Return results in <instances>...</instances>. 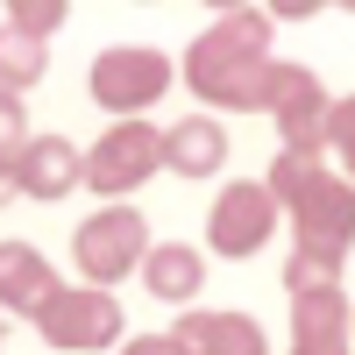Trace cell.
Returning a JSON list of instances; mask_svg holds the SVG:
<instances>
[{"instance_id":"obj_6","label":"cell","mask_w":355,"mask_h":355,"mask_svg":"<svg viewBox=\"0 0 355 355\" xmlns=\"http://www.w3.org/2000/svg\"><path fill=\"white\" fill-rule=\"evenodd\" d=\"M121 299L114 291H93V284H64L57 299L36 313V334L50 348H71V355H93V348H114L121 341Z\"/></svg>"},{"instance_id":"obj_21","label":"cell","mask_w":355,"mask_h":355,"mask_svg":"<svg viewBox=\"0 0 355 355\" xmlns=\"http://www.w3.org/2000/svg\"><path fill=\"white\" fill-rule=\"evenodd\" d=\"M21 199V157H0V206Z\"/></svg>"},{"instance_id":"obj_1","label":"cell","mask_w":355,"mask_h":355,"mask_svg":"<svg viewBox=\"0 0 355 355\" xmlns=\"http://www.w3.org/2000/svg\"><path fill=\"white\" fill-rule=\"evenodd\" d=\"M270 21L263 8H227L214 28H199L192 50H185V85L206 107H227V114H270V78H277V57H270Z\"/></svg>"},{"instance_id":"obj_12","label":"cell","mask_w":355,"mask_h":355,"mask_svg":"<svg viewBox=\"0 0 355 355\" xmlns=\"http://www.w3.org/2000/svg\"><path fill=\"white\" fill-rule=\"evenodd\" d=\"M171 334L192 355H270V341H263V327L249 313H185Z\"/></svg>"},{"instance_id":"obj_7","label":"cell","mask_w":355,"mask_h":355,"mask_svg":"<svg viewBox=\"0 0 355 355\" xmlns=\"http://www.w3.org/2000/svg\"><path fill=\"white\" fill-rule=\"evenodd\" d=\"M277 214H284V206L270 199L263 178H234V185H220L214 214H206V242H214V256L242 263V256H256L277 234Z\"/></svg>"},{"instance_id":"obj_2","label":"cell","mask_w":355,"mask_h":355,"mask_svg":"<svg viewBox=\"0 0 355 355\" xmlns=\"http://www.w3.org/2000/svg\"><path fill=\"white\" fill-rule=\"evenodd\" d=\"M263 185H270V199L291 214V249L348 263V249H355V185L341 171H327V157L277 150V164H270Z\"/></svg>"},{"instance_id":"obj_19","label":"cell","mask_w":355,"mask_h":355,"mask_svg":"<svg viewBox=\"0 0 355 355\" xmlns=\"http://www.w3.org/2000/svg\"><path fill=\"white\" fill-rule=\"evenodd\" d=\"M21 150H28V107L0 93V157H21Z\"/></svg>"},{"instance_id":"obj_14","label":"cell","mask_w":355,"mask_h":355,"mask_svg":"<svg viewBox=\"0 0 355 355\" xmlns=\"http://www.w3.org/2000/svg\"><path fill=\"white\" fill-rule=\"evenodd\" d=\"M291 341H355V306L341 291H306V299H291Z\"/></svg>"},{"instance_id":"obj_4","label":"cell","mask_w":355,"mask_h":355,"mask_svg":"<svg viewBox=\"0 0 355 355\" xmlns=\"http://www.w3.org/2000/svg\"><path fill=\"white\" fill-rule=\"evenodd\" d=\"M85 93H93L107 114H121V121H142V107H157L171 93V57L150 50V43H114V50L93 57Z\"/></svg>"},{"instance_id":"obj_11","label":"cell","mask_w":355,"mask_h":355,"mask_svg":"<svg viewBox=\"0 0 355 355\" xmlns=\"http://www.w3.org/2000/svg\"><path fill=\"white\" fill-rule=\"evenodd\" d=\"M227 164V128L214 121V114H185V121L164 128V171L178 178H214Z\"/></svg>"},{"instance_id":"obj_9","label":"cell","mask_w":355,"mask_h":355,"mask_svg":"<svg viewBox=\"0 0 355 355\" xmlns=\"http://www.w3.org/2000/svg\"><path fill=\"white\" fill-rule=\"evenodd\" d=\"M85 185V150L64 135H28V150H21V199H43L57 206L64 192Z\"/></svg>"},{"instance_id":"obj_20","label":"cell","mask_w":355,"mask_h":355,"mask_svg":"<svg viewBox=\"0 0 355 355\" xmlns=\"http://www.w3.org/2000/svg\"><path fill=\"white\" fill-rule=\"evenodd\" d=\"M121 355H192L178 334H135V341H121Z\"/></svg>"},{"instance_id":"obj_13","label":"cell","mask_w":355,"mask_h":355,"mask_svg":"<svg viewBox=\"0 0 355 355\" xmlns=\"http://www.w3.org/2000/svg\"><path fill=\"white\" fill-rule=\"evenodd\" d=\"M199 284H206V256L192 242H157L150 263H142V291L164 299V306H192Z\"/></svg>"},{"instance_id":"obj_16","label":"cell","mask_w":355,"mask_h":355,"mask_svg":"<svg viewBox=\"0 0 355 355\" xmlns=\"http://www.w3.org/2000/svg\"><path fill=\"white\" fill-rule=\"evenodd\" d=\"M284 291H291V299H306V291H341V263L334 256H313V249H291Z\"/></svg>"},{"instance_id":"obj_15","label":"cell","mask_w":355,"mask_h":355,"mask_svg":"<svg viewBox=\"0 0 355 355\" xmlns=\"http://www.w3.org/2000/svg\"><path fill=\"white\" fill-rule=\"evenodd\" d=\"M43 71H50V43H36V36H21V28L0 21V93L21 100Z\"/></svg>"},{"instance_id":"obj_5","label":"cell","mask_w":355,"mask_h":355,"mask_svg":"<svg viewBox=\"0 0 355 355\" xmlns=\"http://www.w3.org/2000/svg\"><path fill=\"white\" fill-rule=\"evenodd\" d=\"M157 171H164V128H150V121H114L93 150H85V185L107 206H121L135 185H150Z\"/></svg>"},{"instance_id":"obj_23","label":"cell","mask_w":355,"mask_h":355,"mask_svg":"<svg viewBox=\"0 0 355 355\" xmlns=\"http://www.w3.org/2000/svg\"><path fill=\"white\" fill-rule=\"evenodd\" d=\"M0 341H8V313H0Z\"/></svg>"},{"instance_id":"obj_17","label":"cell","mask_w":355,"mask_h":355,"mask_svg":"<svg viewBox=\"0 0 355 355\" xmlns=\"http://www.w3.org/2000/svg\"><path fill=\"white\" fill-rule=\"evenodd\" d=\"M64 0H8V28H21V36H36V43H50L57 28H64Z\"/></svg>"},{"instance_id":"obj_18","label":"cell","mask_w":355,"mask_h":355,"mask_svg":"<svg viewBox=\"0 0 355 355\" xmlns=\"http://www.w3.org/2000/svg\"><path fill=\"white\" fill-rule=\"evenodd\" d=\"M327 150L341 157V178L355 185V93H348V100H334V128H327Z\"/></svg>"},{"instance_id":"obj_22","label":"cell","mask_w":355,"mask_h":355,"mask_svg":"<svg viewBox=\"0 0 355 355\" xmlns=\"http://www.w3.org/2000/svg\"><path fill=\"white\" fill-rule=\"evenodd\" d=\"M355 341H291V355H348Z\"/></svg>"},{"instance_id":"obj_8","label":"cell","mask_w":355,"mask_h":355,"mask_svg":"<svg viewBox=\"0 0 355 355\" xmlns=\"http://www.w3.org/2000/svg\"><path fill=\"white\" fill-rule=\"evenodd\" d=\"M270 121L284 135V150H306V157H327V128H334V100L306 64H277L270 78Z\"/></svg>"},{"instance_id":"obj_10","label":"cell","mask_w":355,"mask_h":355,"mask_svg":"<svg viewBox=\"0 0 355 355\" xmlns=\"http://www.w3.org/2000/svg\"><path fill=\"white\" fill-rule=\"evenodd\" d=\"M57 291H64V284H57V270H50L43 249H28V242H0V313L36 320Z\"/></svg>"},{"instance_id":"obj_3","label":"cell","mask_w":355,"mask_h":355,"mask_svg":"<svg viewBox=\"0 0 355 355\" xmlns=\"http://www.w3.org/2000/svg\"><path fill=\"white\" fill-rule=\"evenodd\" d=\"M150 220L135 214V206H100L93 220H78L71 234V263H78V277L107 291V284H121V277H142V263H150Z\"/></svg>"}]
</instances>
